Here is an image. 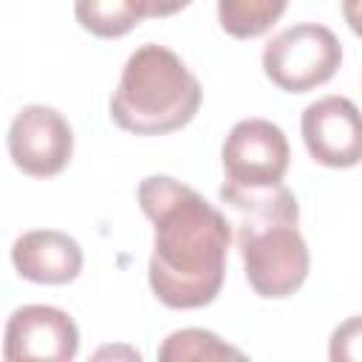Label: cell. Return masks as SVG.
Instances as JSON below:
<instances>
[{
	"mask_svg": "<svg viewBox=\"0 0 362 362\" xmlns=\"http://www.w3.org/2000/svg\"><path fill=\"white\" fill-rule=\"evenodd\" d=\"M79 328L57 305H20L11 311L3 334V362H74Z\"/></svg>",
	"mask_w": 362,
	"mask_h": 362,
	"instance_id": "cell-7",
	"label": "cell"
},
{
	"mask_svg": "<svg viewBox=\"0 0 362 362\" xmlns=\"http://www.w3.org/2000/svg\"><path fill=\"white\" fill-rule=\"evenodd\" d=\"M221 201L235 218V238L249 286L263 300L291 297L308 277L311 255L297 229L300 206L288 187L243 192L221 184Z\"/></svg>",
	"mask_w": 362,
	"mask_h": 362,
	"instance_id": "cell-2",
	"label": "cell"
},
{
	"mask_svg": "<svg viewBox=\"0 0 362 362\" xmlns=\"http://www.w3.org/2000/svg\"><path fill=\"white\" fill-rule=\"evenodd\" d=\"M88 362H144V359H141V354H139L133 345H127V342H105V345H99V348L88 356Z\"/></svg>",
	"mask_w": 362,
	"mask_h": 362,
	"instance_id": "cell-14",
	"label": "cell"
},
{
	"mask_svg": "<svg viewBox=\"0 0 362 362\" xmlns=\"http://www.w3.org/2000/svg\"><path fill=\"white\" fill-rule=\"evenodd\" d=\"M158 362H252L238 345L206 328H178L167 334L156 354Z\"/></svg>",
	"mask_w": 362,
	"mask_h": 362,
	"instance_id": "cell-11",
	"label": "cell"
},
{
	"mask_svg": "<svg viewBox=\"0 0 362 362\" xmlns=\"http://www.w3.org/2000/svg\"><path fill=\"white\" fill-rule=\"evenodd\" d=\"M184 6L187 3L161 6L153 0H82L74 6V14H76L79 25L85 31H90L93 37L113 40V37H124L127 31H133L144 17L173 14Z\"/></svg>",
	"mask_w": 362,
	"mask_h": 362,
	"instance_id": "cell-10",
	"label": "cell"
},
{
	"mask_svg": "<svg viewBox=\"0 0 362 362\" xmlns=\"http://www.w3.org/2000/svg\"><path fill=\"white\" fill-rule=\"evenodd\" d=\"M342 14H345L348 28H351L356 37H362V0H345V3H342Z\"/></svg>",
	"mask_w": 362,
	"mask_h": 362,
	"instance_id": "cell-15",
	"label": "cell"
},
{
	"mask_svg": "<svg viewBox=\"0 0 362 362\" xmlns=\"http://www.w3.org/2000/svg\"><path fill=\"white\" fill-rule=\"evenodd\" d=\"M300 133L308 156L331 170L362 161V110L348 96H322L303 110Z\"/></svg>",
	"mask_w": 362,
	"mask_h": 362,
	"instance_id": "cell-8",
	"label": "cell"
},
{
	"mask_svg": "<svg viewBox=\"0 0 362 362\" xmlns=\"http://www.w3.org/2000/svg\"><path fill=\"white\" fill-rule=\"evenodd\" d=\"M283 0H221L218 20L221 28L235 40H252L266 34L286 11Z\"/></svg>",
	"mask_w": 362,
	"mask_h": 362,
	"instance_id": "cell-12",
	"label": "cell"
},
{
	"mask_svg": "<svg viewBox=\"0 0 362 362\" xmlns=\"http://www.w3.org/2000/svg\"><path fill=\"white\" fill-rule=\"evenodd\" d=\"M342 65V45L322 23H294L274 34L263 48V74L286 93H305Z\"/></svg>",
	"mask_w": 362,
	"mask_h": 362,
	"instance_id": "cell-4",
	"label": "cell"
},
{
	"mask_svg": "<svg viewBox=\"0 0 362 362\" xmlns=\"http://www.w3.org/2000/svg\"><path fill=\"white\" fill-rule=\"evenodd\" d=\"M328 362H362V314L342 320L331 331Z\"/></svg>",
	"mask_w": 362,
	"mask_h": 362,
	"instance_id": "cell-13",
	"label": "cell"
},
{
	"mask_svg": "<svg viewBox=\"0 0 362 362\" xmlns=\"http://www.w3.org/2000/svg\"><path fill=\"white\" fill-rule=\"evenodd\" d=\"M201 99V82L187 62L167 45L144 42L122 68L110 119L136 136H167L195 119Z\"/></svg>",
	"mask_w": 362,
	"mask_h": 362,
	"instance_id": "cell-3",
	"label": "cell"
},
{
	"mask_svg": "<svg viewBox=\"0 0 362 362\" xmlns=\"http://www.w3.org/2000/svg\"><path fill=\"white\" fill-rule=\"evenodd\" d=\"M221 161L223 184L243 192H266L283 187L291 147L280 124L269 119H240L221 147Z\"/></svg>",
	"mask_w": 362,
	"mask_h": 362,
	"instance_id": "cell-5",
	"label": "cell"
},
{
	"mask_svg": "<svg viewBox=\"0 0 362 362\" xmlns=\"http://www.w3.org/2000/svg\"><path fill=\"white\" fill-rule=\"evenodd\" d=\"M8 156L31 178L59 175L74 156V130L68 119L48 105H25L8 124Z\"/></svg>",
	"mask_w": 362,
	"mask_h": 362,
	"instance_id": "cell-6",
	"label": "cell"
},
{
	"mask_svg": "<svg viewBox=\"0 0 362 362\" xmlns=\"http://www.w3.org/2000/svg\"><path fill=\"white\" fill-rule=\"evenodd\" d=\"M144 218L153 223V255L147 280L167 308H204L223 286L232 226L226 215L198 189L170 178L147 175L136 189Z\"/></svg>",
	"mask_w": 362,
	"mask_h": 362,
	"instance_id": "cell-1",
	"label": "cell"
},
{
	"mask_svg": "<svg viewBox=\"0 0 362 362\" xmlns=\"http://www.w3.org/2000/svg\"><path fill=\"white\" fill-rule=\"evenodd\" d=\"M11 263L23 280L40 286L74 283L82 272V246L59 229H31L11 243Z\"/></svg>",
	"mask_w": 362,
	"mask_h": 362,
	"instance_id": "cell-9",
	"label": "cell"
}]
</instances>
